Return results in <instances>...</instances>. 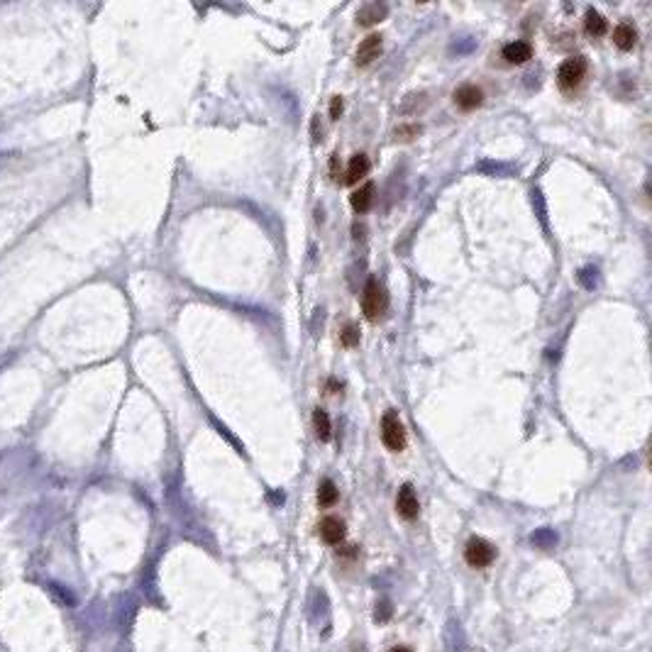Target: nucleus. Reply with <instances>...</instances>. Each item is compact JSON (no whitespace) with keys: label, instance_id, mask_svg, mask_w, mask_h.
Masks as SVG:
<instances>
[{"label":"nucleus","instance_id":"18","mask_svg":"<svg viewBox=\"0 0 652 652\" xmlns=\"http://www.w3.org/2000/svg\"><path fill=\"white\" fill-rule=\"evenodd\" d=\"M342 108H345V103H342V98H340V95H335L333 101H330V117H333V120H340Z\"/></svg>","mask_w":652,"mask_h":652},{"label":"nucleus","instance_id":"7","mask_svg":"<svg viewBox=\"0 0 652 652\" xmlns=\"http://www.w3.org/2000/svg\"><path fill=\"white\" fill-rule=\"evenodd\" d=\"M455 103H457V108L459 110H476V108L484 103V90L479 88V86H474V84H464V86H459L457 90H455Z\"/></svg>","mask_w":652,"mask_h":652},{"label":"nucleus","instance_id":"1","mask_svg":"<svg viewBox=\"0 0 652 652\" xmlns=\"http://www.w3.org/2000/svg\"><path fill=\"white\" fill-rule=\"evenodd\" d=\"M496 559V547L491 545L489 540L484 538H469L467 545H464V562L469 564L472 569H486L494 564Z\"/></svg>","mask_w":652,"mask_h":652},{"label":"nucleus","instance_id":"17","mask_svg":"<svg viewBox=\"0 0 652 652\" xmlns=\"http://www.w3.org/2000/svg\"><path fill=\"white\" fill-rule=\"evenodd\" d=\"M340 340H342V345L345 347H354V345H359V330H357V325H347L345 330L340 333Z\"/></svg>","mask_w":652,"mask_h":652},{"label":"nucleus","instance_id":"9","mask_svg":"<svg viewBox=\"0 0 652 652\" xmlns=\"http://www.w3.org/2000/svg\"><path fill=\"white\" fill-rule=\"evenodd\" d=\"M503 59L508 64H525L528 59H533V47L523 39H516V42L503 47Z\"/></svg>","mask_w":652,"mask_h":652},{"label":"nucleus","instance_id":"5","mask_svg":"<svg viewBox=\"0 0 652 652\" xmlns=\"http://www.w3.org/2000/svg\"><path fill=\"white\" fill-rule=\"evenodd\" d=\"M318 533H320V540H323L325 545H340L347 535V525H345V520L337 518V516H325L318 525Z\"/></svg>","mask_w":652,"mask_h":652},{"label":"nucleus","instance_id":"11","mask_svg":"<svg viewBox=\"0 0 652 652\" xmlns=\"http://www.w3.org/2000/svg\"><path fill=\"white\" fill-rule=\"evenodd\" d=\"M584 27H586V32H589L591 37H603V34L608 32V20L599 10L589 8V10H586V15H584Z\"/></svg>","mask_w":652,"mask_h":652},{"label":"nucleus","instance_id":"8","mask_svg":"<svg viewBox=\"0 0 652 652\" xmlns=\"http://www.w3.org/2000/svg\"><path fill=\"white\" fill-rule=\"evenodd\" d=\"M381 45H384V42H381V34H369V37H364L357 47V56H354L357 67H369L374 59H379Z\"/></svg>","mask_w":652,"mask_h":652},{"label":"nucleus","instance_id":"15","mask_svg":"<svg viewBox=\"0 0 652 652\" xmlns=\"http://www.w3.org/2000/svg\"><path fill=\"white\" fill-rule=\"evenodd\" d=\"M313 428H315V435H318L320 442H328L333 437V425H330V415L323 411V408H315L313 411Z\"/></svg>","mask_w":652,"mask_h":652},{"label":"nucleus","instance_id":"10","mask_svg":"<svg viewBox=\"0 0 652 652\" xmlns=\"http://www.w3.org/2000/svg\"><path fill=\"white\" fill-rule=\"evenodd\" d=\"M636 42H638V29H636V25L620 23L618 27L614 29V45L618 47V49L630 51L633 47H636Z\"/></svg>","mask_w":652,"mask_h":652},{"label":"nucleus","instance_id":"14","mask_svg":"<svg viewBox=\"0 0 652 652\" xmlns=\"http://www.w3.org/2000/svg\"><path fill=\"white\" fill-rule=\"evenodd\" d=\"M318 506L320 508H330L337 503V498H340V491H337V486H335L333 479H323L318 484Z\"/></svg>","mask_w":652,"mask_h":652},{"label":"nucleus","instance_id":"22","mask_svg":"<svg viewBox=\"0 0 652 652\" xmlns=\"http://www.w3.org/2000/svg\"><path fill=\"white\" fill-rule=\"evenodd\" d=\"M328 389H330V394H337V381H335V379H330Z\"/></svg>","mask_w":652,"mask_h":652},{"label":"nucleus","instance_id":"20","mask_svg":"<svg viewBox=\"0 0 652 652\" xmlns=\"http://www.w3.org/2000/svg\"><path fill=\"white\" fill-rule=\"evenodd\" d=\"M330 179L333 181L340 179V159H337V154L330 156Z\"/></svg>","mask_w":652,"mask_h":652},{"label":"nucleus","instance_id":"3","mask_svg":"<svg viewBox=\"0 0 652 652\" xmlns=\"http://www.w3.org/2000/svg\"><path fill=\"white\" fill-rule=\"evenodd\" d=\"M362 311H364V315H367V320H372V323L374 320H379L381 313L386 311V293L376 279H369L367 286H364Z\"/></svg>","mask_w":652,"mask_h":652},{"label":"nucleus","instance_id":"21","mask_svg":"<svg viewBox=\"0 0 652 652\" xmlns=\"http://www.w3.org/2000/svg\"><path fill=\"white\" fill-rule=\"evenodd\" d=\"M389 652H413V647H408V645H396V647H391Z\"/></svg>","mask_w":652,"mask_h":652},{"label":"nucleus","instance_id":"4","mask_svg":"<svg viewBox=\"0 0 652 652\" xmlns=\"http://www.w3.org/2000/svg\"><path fill=\"white\" fill-rule=\"evenodd\" d=\"M586 76V59L584 56H572L567 62H562L557 71V84L562 90H575L577 86L584 81Z\"/></svg>","mask_w":652,"mask_h":652},{"label":"nucleus","instance_id":"2","mask_svg":"<svg viewBox=\"0 0 652 652\" xmlns=\"http://www.w3.org/2000/svg\"><path fill=\"white\" fill-rule=\"evenodd\" d=\"M381 440L391 452H401L406 447V428L396 411H389L381 420Z\"/></svg>","mask_w":652,"mask_h":652},{"label":"nucleus","instance_id":"16","mask_svg":"<svg viewBox=\"0 0 652 652\" xmlns=\"http://www.w3.org/2000/svg\"><path fill=\"white\" fill-rule=\"evenodd\" d=\"M384 17H386V5L372 3V5L359 10L357 20H359V25H374V23H379V20H384Z\"/></svg>","mask_w":652,"mask_h":652},{"label":"nucleus","instance_id":"6","mask_svg":"<svg viewBox=\"0 0 652 652\" xmlns=\"http://www.w3.org/2000/svg\"><path fill=\"white\" fill-rule=\"evenodd\" d=\"M396 511H398V516H401L403 520H415V518H418L420 503H418V496H415V489H413L411 484H403L401 489H398Z\"/></svg>","mask_w":652,"mask_h":652},{"label":"nucleus","instance_id":"19","mask_svg":"<svg viewBox=\"0 0 652 652\" xmlns=\"http://www.w3.org/2000/svg\"><path fill=\"white\" fill-rule=\"evenodd\" d=\"M391 618V606L389 603H381V606H376V614H374V620L376 623H384V620Z\"/></svg>","mask_w":652,"mask_h":652},{"label":"nucleus","instance_id":"13","mask_svg":"<svg viewBox=\"0 0 652 652\" xmlns=\"http://www.w3.org/2000/svg\"><path fill=\"white\" fill-rule=\"evenodd\" d=\"M350 203H352V208H354L357 213H367L369 208H372V203H374V186L364 184L362 189H357L354 193L350 195Z\"/></svg>","mask_w":652,"mask_h":652},{"label":"nucleus","instance_id":"12","mask_svg":"<svg viewBox=\"0 0 652 652\" xmlns=\"http://www.w3.org/2000/svg\"><path fill=\"white\" fill-rule=\"evenodd\" d=\"M369 173V159L364 154H354L350 159V167H347V184H359V181L364 179Z\"/></svg>","mask_w":652,"mask_h":652}]
</instances>
